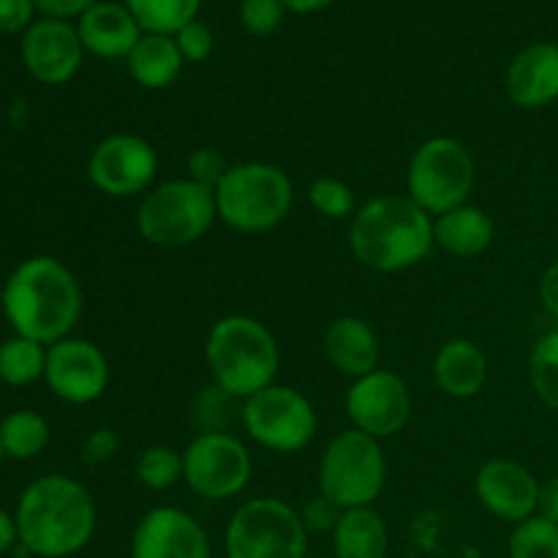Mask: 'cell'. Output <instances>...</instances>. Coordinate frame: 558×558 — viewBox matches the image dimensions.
<instances>
[{
    "instance_id": "27",
    "label": "cell",
    "mask_w": 558,
    "mask_h": 558,
    "mask_svg": "<svg viewBox=\"0 0 558 558\" xmlns=\"http://www.w3.org/2000/svg\"><path fill=\"white\" fill-rule=\"evenodd\" d=\"M125 5L145 33L174 36L196 20L202 0H125Z\"/></svg>"
},
{
    "instance_id": "8",
    "label": "cell",
    "mask_w": 558,
    "mask_h": 558,
    "mask_svg": "<svg viewBox=\"0 0 558 558\" xmlns=\"http://www.w3.org/2000/svg\"><path fill=\"white\" fill-rule=\"evenodd\" d=\"M477 183V163L469 147L452 136H434L414 150L407 172L409 196L430 218L466 205Z\"/></svg>"
},
{
    "instance_id": "24",
    "label": "cell",
    "mask_w": 558,
    "mask_h": 558,
    "mask_svg": "<svg viewBox=\"0 0 558 558\" xmlns=\"http://www.w3.org/2000/svg\"><path fill=\"white\" fill-rule=\"evenodd\" d=\"M183 63L174 36H161V33H145L129 54L131 76L147 90H163L172 85L183 71Z\"/></svg>"
},
{
    "instance_id": "41",
    "label": "cell",
    "mask_w": 558,
    "mask_h": 558,
    "mask_svg": "<svg viewBox=\"0 0 558 558\" xmlns=\"http://www.w3.org/2000/svg\"><path fill=\"white\" fill-rule=\"evenodd\" d=\"M537 515H543L545 521L550 523H558V477H550L548 483L539 488Z\"/></svg>"
},
{
    "instance_id": "23",
    "label": "cell",
    "mask_w": 558,
    "mask_h": 558,
    "mask_svg": "<svg viewBox=\"0 0 558 558\" xmlns=\"http://www.w3.org/2000/svg\"><path fill=\"white\" fill-rule=\"evenodd\" d=\"M336 558H387L390 554V529L374 507L343 510L332 532Z\"/></svg>"
},
{
    "instance_id": "28",
    "label": "cell",
    "mask_w": 558,
    "mask_h": 558,
    "mask_svg": "<svg viewBox=\"0 0 558 558\" xmlns=\"http://www.w3.org/2000/svg\"><path fill=\"white\" fill-rule=\"evenodd\" d=\"M238 401L240 398L229 396L223 387H205L191 403V423L199 428V434H229V423L240 417Z\"/></svg>"
},
{
    "instance_id": "6",
    "label": "cell",
    "mask_w": 558,
    "mask_h": 558,
    "mask_svg": "<svg viewBox=\"0 0 558 558\" xmlns=\"http://www.w3.org/2000/svg\"><path fill=\"white\" fill-rule=\"evenodd\" d=\"M216 218V191L191 178H180L156 185L142 196L136 232L156 248H183L205 238Z\"/></svg>"
},
{
    "instance_id": "7",
    "label": "cell",
    "mask_w": 558,
    "mask_h": 558,
    "mask_svg": "<svg viewBox=\"0 0 558 558\" xmlns=\"http://www.w3.org/2000/svg\"><path fill=\"white\" fill-rule=\"evenodd\" d=\"M387 485V458L379 439L349 428L327 445L319 463V494L341 510L374 507Z\"/></svg>"
},
{
    "instance_id": "1",
    "label": "cell",
    "mask_w": 558,
    "mask_h": 558,
    "mask_svg": "<svg viewBox=\"0 0 558 558\" xmlns=\"http://www.w3.org/2000/svg\"><path fill=\"white\" fill-rule=\"evenodd\" d=\"M3 314L14 336L52 347L71 336L82 316V287L54 256L22 262L3 289Z\"/></svg>"
},
{
    "instance_id": "32",
    "label": "cell",
    "mask_w": 558,
    "mask_h": 558,
    "mask_svg": "<svg viewBox=\"0 0 558 558\" xmlns=\"http://www.w3.org/2000/svg\"><path fill=\"white\" fill-rule=\"evenodd\" d=\"M308 202L319 216L341 221V218L354 213V194L343 180L338 178H319L311 183Z\"/></svg>"
},
{
    "instance_id": "26",
    "label": "cell",
    "mask_w": 558,
    "mask_h": 558,
    "mask_svg": "<svg viewBox=\"0 0 558 558\" xmlns=\"http://www.w3.org/2000/svg\"><path fill=\"white\" fill-rule=\"evenodd\" d=\"M47 371V349L31 338L14 336L0 343V381L11 387H25L41 379Z\"/></svg>"
},
{
    "instance_id": "16",
    "label": "cell",
    "mask_w": 558,
    "mask_h": 558,
    "mask_svg": "<svg viewBox=\"0 0 558 558\" xmlns=\"http://www.w3.org/2000/svg\"><path fill=\"white\" fill-rule=\"evenodd\" d=\"M539 488H543L539 480L523 463L510 461V458H494L483 463L474 480L480 505L499 521L515 523V526L537 515Z\"/></svg>"
},
{
    "instance_id": "5",
    "label": "cell",
    "mask_w": 558,
    "mask_h": 558,
    "mask_svg": "<svg viewBox=\"0 0 558 558\" xmlns=\"http://www.w3.org/2000/svg\"><path fill=\"white\" fill-rule=\"evenodd\" d=\"M292 202L294 189L289 174L267 161L234 163L216 189L218 218L243 234L276 229L289 216Z\"/></svg>"
},
{
    "instance_id": "25",
    "label": "cell",
    "mask_w": 558,
    "mask_h": 558,
    "mask_svg": "<svg viewBox=\"0 0 558 558\" xmlns=\"http://www.w3.org/2000/svg\"><path fill=\"white\" fill-rule=\"evenodd\" d=\"M0 441H3V452L9 458L31 461V458H36L47 447L49 425L33 409H20V412H11L0 423Z\"/></svg>"
},
{
    "instance_id": "38",
    "label": "cell",
    "mask_w": 558,
    "mask_h": 558,
    "mask_svg": "<svg viewBox=\"0 0 558 558\" xmlns=\"http://www.w3.org/2000/svg\"><path fill=\"white\" fill-rule=\"evenodd\" d=\"M33 0H0V33H20L31 25Z\"/></svg>"
},
{
    "instance_id": "31",
    "label": "cell",
    "mask_w": 558,
    "mask_h": 558,
    "mask_svg": "<svg viewBox=\"0 0 558 558\" xmlns=\"http://www.w3.org/2000/svg\"><path fill=\"white\" fill-rule=\"evenodd\" d=\"M510 558H558V523L532 515L518 523L507 545Z\"/></svg>"
},
{
    "instance_id": "33",
    "label": "cell",
    "mask_w": 558,
    "mask_h": 558,
    "mask_svg": "<svg viewBox=\"0 0 558 558\" xmlns=\"http://www.w3.org/2000/svg\"><path fill=\"white\" fill-rule=\"evenodd\" d=\"M240 20H243L245 31L254 33V36H270L281 25L283 3L281 0H243Z\"/></svg>"
},
{
    "instance_id": "36",
    "label": "cell",
    "mask_w": 558,
    "mask_h": 558,
    "mask_svg": "<svg viewBox=\"0 0 558 558\" xmlns=\"http://www.w3.org/2000/svg\"><path fill=\"white\" fill-rule=\"evenodd\" d=\"M341 515H343L341 507L322 494L305 501L303 512H300V518H303V526L308 534H332L336 532L338 521H341Z\"/></svg>"
},
{
    "instance_id": "42",
    "label": "cell",
    "mask_w": 558,
    "mask_h": 558,
    "mask_svg": "<svg viewBox=\"0 0 558 558\" xmlns=\"http://www.w3.org/2000/svg\"><path fill=\"white\" fill-rule=\"evenodd\" d=\"M20 543V532H16V521L5 510H0V556L9 554L14 545Z\"/></svg>"
},
{
    "instance_id": "10",
    "label": "cell",
    "mask_w": 558,
    "mask_h": 558,
    "mask_svg": "<svg viewBox=\"0 0 558 558\" xmlns=\"http://www.w3.org/2000/svg\"><path fill=\"white\" fill-rule=\"evenodd\" d=\"M240 423L259 447L272 452H300L316 436V409L289 385H270L245 398Z\"/></svg>"
},
{
    "instance_id": "3",
    "label": "cell",
    "mask_w": 558,
    "mask_h": 558,
    "mask_svg": "<svg viewBox=\"0 0 558 558\" xmlns=\"http://www.w3.org/2000/svg\"><path fill=\"white\" fill-rule=\"evenodd\" d=\"M354 259L374 272H401L420 265L434 240V218L409 194H381L365 202L349 223Z\"/></svg>"
},
{
    "instance_id": "30",
    "label": "cell",
    "mask_w": 558,
    "mask_h": 558,
    "mask_svg": "<svg viewBox=\"0 0 558 558\" xmlns=\"http://www.w3.org/2000/svg\"><path fill=\"white\" fill-rule=\"evenodd\" d=\"M529 381L539 401L558 412V330L534 343L529 354Z\"/></svg>"
},
{
    "instance_id": "11",
    "label": "cell",
    "mask_w": 558,
    "mask_h": 558,
    "mask_svg": "<svg viewBox=\"0 0 558 558\" xmlns=\"http://www.w3.org/2000/svg\"><path fill=\"white\" fill-rule=\"evenodd\" d=\"M251 452L232 434H196L183 450V480L199 499L227 501L251 480Z\"/></svg>"
},
{
    "instance_id": "39",
    "label": "cell",
    "mask_w": 558,
    "mask_h": 558,
    "mask_svg": "<svg viewBox=\"0 0 558 558\" xmlns=\"http://www.w3.org/2000/svg\"><path fill=\"white\" fill-rule=\"evenodd\" d=\"M44 14H49L52 20H65V16H76L85 14L87 9L98 3V0H33Z\"/></svg>"
},
{
    "instance_id": "18",
    "label": "cell",
    "mask_w": 558,
    "mask_h": 558,
    "mask_svg": "<svg viewBox=\"0 0 558 558\" xmlns=\"http://www.w3.org/2000/svg\"><path fill=\"white\" fill-rule=\"evenodd\" d=\"M507 96L521 109H543L558 98V44L521 49L507 69Z\"/></svg>"
},
{
    "instance_id": "21",
    "label": "cell",
    "mask_w": 558,
    "mask_h": 558,
    "mask_svg": "<svg viewBox=\"0 0 558 558\" xmlns=\"http://www.w3.org/2000/svg\"><path fill=\"white\" fill-rule=\"evenodd\" d=\"M434 381L445 396L466 401L488 381V357L469 338H452L441 343L434 357Z\"/></svg>"
},
{
    "instance_id": "40",
    "label": "cell",
    "mask_w": 558,
    "mask_h": 558,
    "mask_svg": "<svg viewBox=\"0 0 558 558\" xmlns=\"http://www.w3.org/2000/svg\"><path fill=\"white\" fill-rule=\"evenodd\" d=\"M539 300H543L545 311L558 319V259L545 270L543 281H539Z\"/></svg>"
},
{
    "instance_id": "17",
    "label": "cell",
    "mask_w": 558,
    "mask_h": 558,
    "mask_svg": "<svg viewBox=\"0 0 558 558\" xmlns=\"http://www.w3.org/2000/svg\"><path fill=\"white\" fill-rule=\"evenodd\" d=\"M80 33L65 20L33 22L22 36V63L44 85H63L82 65Z\"/></svg>"
},
{
    "instance_id": "2",
    "label": "cell",
    "mask_w": 558,
    "mask_h": 558,
    "mask_svg": "<svg viewBox=\"0 0 558 558\" xmlns=\"http://www.w3.org/2000/svg\"><path fill=\"white\" fill-rule=\"evenodd\" d=\"M20 545L38 558L74 556L96 532L90 490L63 474H47L25 488L16 505Z\"/></svg>"
},
{
    "instance_id": "29",
    "label": "cell",
    "mask_w": 558,
    "mask_h": 558,
    "mask_svg": "<svg viewBox=\"0 0 558 558\" xmlns=\"http://www.w3.org/2000/svg\"><path fill=\"white\" fill-rule=\"evenodd\" d=\"M136 480L147 490H167L183 480V452L167 445L147 447L136 458Z\"/></svg>"
},
{
    "instance_id": "14",
    "label": "cell",
    "mask_w": 558,
    "mask_h": 558,
    "mask_svg": "<svg viewBox=\"0 0 558 558\" xmlns=\"http://www.w3.org/2000/svg\"><path fill=\"white\" fill-rule=\"evenodd\" d=\"M44 379L60 401L93 403L109 387L107 354L93 341L69 336L47 349Z\"/></svg>"
},
{
    "instance_id": "20",
    "label": "cell",
    "mask_w": 558,
    "mask_h": 558,
    "mask_svg": "<svg viewBox=\"0 0 558 558\" xmlns=\"http://www.w3.org/2000/svg\"><path fill=\"white\" fill-rule=\"evenodd\" d=\"M325 354L338 374L363 379L379 368V338L360 316H338L325 330Z\"/></svg>"
},
{
    "instance_id": "35",
    "label": "cell",
    "mask_w": 558,
    "mask_h": 558,
    "mask_svg": "<svg viewBox=\"0 0 558 558\" xmlns=\"http://www.w3.org/2000/svg\"><path fill=\"white\" fill-rule=\"evenodd\" d=\"M174 41H178V49L180 54H183V60H189V63H202V60L210 58L216 38H213L210 25L194 20L189 22L183 31L174 33Z\"/></svg>"
},
{
    "instance_id": "15",
    "label": "cell",
    "mask_w": 558,
    "mask_h": 558,
    "mask_svg": "<svg viewBox=\"0 0 558 558\" xmlns=\"http://www.w3.org/2000/svg\"><path fill=\"white\" fill-rule=\"evenodd\" d=\"M131 558H213L210 537L185 510L153 507L136 523Z\"/></svg>"
},
{
    "instance_id": "37",
    "label": "cell",
    "mask_w": 558,
    "mask_h": 558,
    "mask_svg": "<svg viewBox=\"0 0 558 558\" xmlns=\"http://www.w3.org/2000/svg\"><path fill=\"white\" fill-rule=\"evenodd\" d=\"M120 452V436L112 428H96L82 445V463L87 466H104Z\"/></svg>"
},
{
    "instance_id": "9",
    "label": "cell",
    "mask_w": 558,
    "mask_h": 558,
    "mask_svg": "<svg viewBox=\"0 0 558 558\" xmlns=\"http://www.w3.org/2000/svg\"><path fill=\"white\" fill-rule=\"evenodd\" d=\"M227 558H305L308 532L292 505L272 496L238 507L223 534Z\"/></svg>"
},
{
    "instance_id": "43",
    "label": "cell",
    "mask_w": 558,
    "mask_h": 558,
    "mask_svg": "<svg viewBox=\"0 0 558 558\" xmlns=\"http://www.w3.org/2000/svg\"><path fill=\"white\" fill-rule=\"evenodd\" d=\"M283 9L289 11H298V14H314V11L327 9L332 0H281Z\"/></svg>"
},
{
    "instance_id": "12",
    "label": "cell",
    "mask_w": 558,
    "mask_h": 558,
    "mask_svg": "<svg viewBox=\"0 0 558 558\" xmlns=\"http://www.w3.org/2000/svg\"><path fill=\"white\" fill-rule=\"evenodd\" d=\"M156 147L136 134H112L93 147L87 158V178L112 199L147 194L156 183Z\"/></svg>"
},
{
    "instance_id": "44",
    "label": "cell",
    "mask_w": 558,
    "mask_h": 558,
    "mask_svg": "<svg viewBox=\"0 0 558 558\" xmlns=\"http://www.w3.org/2000/svg\"><path fill=\"white\" fill-rule=\"evenodd\" d=\"M3 456H5V452H3V441H0V461H3Z\"/></svg>"
},
{
    "instance_id": "13",
    "label": "cell",
    "mask_w": 558,
    "mask_h": 558,
    "mask_svg": "<svg viewBox=\"0 0 558 558\" xmlns=\"http://www.w3.org/2000/svg\"><path fill=\"white\" fill-rule=\"evenodd\" d=\"M347 414L352 425L374 439L401 434L412 420V392L407 381L385 368L354 379L347 390Z\"/></svg>"
},
{
    "instance_id": "4",
    "label": "cell",
    "mask_w": 558,
    "mask_h": 558,
    "mask_svg": "<svg viewBox=\"0 0 558 558\" xmlns=\"http://www.w3.org/2000/svg\"><path fill=\"white\" fill-rule=\"evenodd\" d=\"M205 360L213 385L245 401L254 392L276 385L281 349H278L276 336L259 319L229 314L221 316L207 332Z\"/></svg>"
},
{
    "instance_id": "19",
    "label": "cell",
    "mask_w": 558,
    "mask_h": 558,
    "mask_svg": "<svg viewBox=\"0 0 558 558\" xmlns=\"http://www.w3.org/2000/svg\"><path fill=\"white\" fill-rule=\"evenodd\" d=\"M80 41L96 58H129L142 38L140 22L120 3H96L80 16Z\"/></svg>"
},
{
    "instance_id": "22",
    "label": "cell",
    "mask_w": 558,
    "mask_h": 558,
    "mask_svg": "<svg viewBox=\"0 0 558 558\" xmlns=\"http://www.w3.org/2000/svg\"><path fill=\"white\" fill-rule=\"evenodd\" d=\"M496 238V223L483 207L461 205L434 218V240L441 251L458 259H472L490 248Z\"/></svg>"
},
{
    "instance_id": "34",
    "label": "cell",
    "mask_w": 558,
    "mask_h": 558,
    "mask_svg": "<svg viewBox=\"0 0 558 558\" xmlns=\"http://www.w3.org/2000/svg\"><path fill=\"white\" fill-rule=\"evenodd\" d=\"M227 172V158H223V153L216 150V147H199V150H194L189 156V178L194 180V183L205 185V189L216 191Z\"/></svg>"
}]
</instances>
